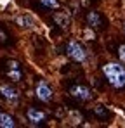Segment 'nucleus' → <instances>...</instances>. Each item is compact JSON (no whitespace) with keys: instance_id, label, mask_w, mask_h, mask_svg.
<instances>
[{"instance_id":"12","label":"nucleus","mask_w":125,"mask_h":128,"mask_svg":"<svg viewBox=\"0 0 125 128\" xmlns=\"http://www.w3.org/2000/svg\"><path fill=\"white\" fill-rule=\"evenodd\" d=\"M42 4L45 5V7H52V9H56L59 4H57V0H42Z\"/></svg>"},{"instance_id":"4","label":"nucleus","mask_w":125,"mask_h":128,"mask_svg":"<svg viewBox=\"0 0 125 128\" xmlns=\"http://www.w3.org/2000/svg\"><path fill=\"white\" fill-rule=\"evenodd\" d=\"M0 92H2L4 97H5L7 100H11V102L18 100V97H19V94H18L12 86H9V85H2V86H0Z\"/></svg>"},{"instance_id":"7","label":"nucleus","mask_w":125,"mask_h":128,"mask_svg":"<svg viewBox=\"0 0 125 128\" xmlns=\"http://www.w3.org/2000/svg\"><path fill=\"white\" fill-rule=\"evenodd\" d=\"M71 94L75 97H80V99H89L90 97V90L85 88V86H73L71 88Z\"/></svg>"},{"instance_id":"11","label":"nucleus","mask_w":125,"mask_h":128,"mask_svg":"<svg viewBox=\"0 0 125 128\" xmlns=\"http://www.w3.org/2000/svg\"><path fill=\"white\" fill-rule=\"evenodd\" d=\"M54 19L59 22V26H62V28H66V26H68V18H66V16H62V14H56V16H54Z\"/></svg>"},{"instance_id":"1","label":"nucleus","mask_w":125,"mask_h":128,"mask_svg":"<svg viewBox=\"0 0 125 128\" xmlns=\"http://www.w3.org/2000/svg\"><path fill=\"white\" fill-rule=\"evenodd\" d=\"M103 71H104V74H106V80L113 86H116V88L125 86V68L123 66L109 62L103 68Z\"/></svg>"},{"instance_id":"9","label":"nucleus","mask_w":125,"mask_h":128,"mask_svg":"<svg viewBox=\"0 0 125 128\" xmlns=\"http://www.w3.org/2000/svg\"><path fill=\"white\" fill-rule=\"evenodd\" d=\"M0 126L2 128H12L14 126V120H12L9 114L2 112V111H0Z\"/></svg>"},{"instance_id":"2","label":"nucleus","mask_w":125,"mask_h":128,"mask_svg":"<svg viewBox=\"0 0 125 128\" xmlns=\"http://www.w3.org/2000/svg\"><path fill=\"white\" fill-rule=\"evenodd\" d=\"M68 54H70L71 59H75V61H78V62H82L83 59H85V50H83V47L78 42H70L68 43Z\"/></svg>"},{"instance_id":"6","label":"nucleus","mask_w":125,"mask_h":128,"mask_svg":"<svg viewBox=\"0 0 125 128\" xmlns=\"http://www.w3.org/2000/svg\"><path fill=\"white\" fill-rule=\"evenodd\" d=\"M26 116H28V120L31 123H40V121H43V112L37 111V109H28Z\"/></svg>"},{"instance_id":"13","label":"nucleus","mask_w":125,"mask_h":128,"mask_svg":"<svg viewBox=\"0 0 125 128\" xmlns=\"http://www.w3.org/2000/svg\"><path fill=\"white\" fill-rule=\"evenodd\" d=\"M118 56H120V59L125 62V43L120 47V48H118Z\"/></svg>"},{"instance_id":"14","label":"nucleus","mask_w":125,"mask_h":128,"mask_svg":"<svg viewBox=\"0 0 125 128\" xmlns=\"http://www.w3.org/2000/svg\"><path fill=\"white\" fill-rule=\"evenodd\" d=\"M5 4H9V0H0V9H4Z\"/></svg>"},{"instance_id":"10","label":"nucleus","mask_w":125,"mask_h":128,"mask_svg":"<svg viewBox=\"0 0 125 128\" xmlns=\"http://www.w3.org/2000/svg\"><path fill=\"white\" fill-rule=\"evenodd\" d=\"M87 21L90 22V26H97V24H99V16H97L96 12H89Z\"/></svg>"},{"instance_id":"5","label":"nucleus","mask_w":125,"mask_h":128,"mask_svg":"<svg viewBox=\"0 0 125 128\" xmlns=\"http://www.w3.org/2000/svg\"><path fill=\"white\" fill-rule=\"evenodd\" d=\"M16 22L19 24L21 28H31V26L35 24V19H33V16H30V14H23V16H19V18L16 19Z\"/></svg>"},{"instance_id":"15","label":"nucleus","mask_w":125,"mask_h":128,"mask_svg":"<svg viewBox=\"0 0 125 128\" xmlns=\"http://www.w3.org/2000/svg\"><path fill=\"white\" fill-rule=\"evenodd\" d=\"M0 40H5V33H4L2 30H0Z\"/></svg>"},{"instance_id":"3","label":"nucleus","mask_w":125,"mask_h":128,"mask_svg":"<svg viewBox=\"0 0 125 128\" xmlns=\"http://www.w3.org/2000/svg\"><path fill=\"white\" fill-rule=\"evenodd\" d=\"M37 97H38L40 100H43V102L50 100L52 90H50V86L47 85L45 82H38V85H37Z\"/></svg>"},{"instance_id":"8","label":"nucleus","mask_w":125,"mask_h":128,"mask_svg":"<svg viewBox=\"0 0 125 128\" xmlns=\"http://www.w3.org/2000/svg\"><path fill=\"white\" fill-rule=\"evenodd\" d=\"M9 66H11L9 78H11V80H14V82H19L21 73H19V66H18V62H16V61H11V62H9Z\"/></svg>"},{"instance_id":"16","label":"nucleus","mask_w":125,"mask_h":128,"mask_svg":"<svg viewBox=\"0 0 125 128\" xmlns=\"http://www.w3.org/2000/svg\"><path fill=\"white\" fill-rule=\"evenodd\" d=\"M123 31H125V24H123Z\"/></svg>"}]
</instances>
